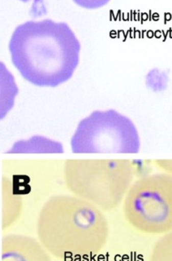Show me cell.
<instances>
[{
  "label": "cell",
  "mask_w": 172,
  "mask_h": 261,
  "mask_svg": "<svg viewBox=\"0 0 172 261\" xmlns=\"http://www.w3.org/2000/svg\"><path fill=\"white\" fill-rule=\"evenodd\" d=\"M19 1L23 2V3H29L31 0H19Z\"/></svg>",
  "instance_id": "12"
},
{
  "label": "cell",
  "mask_w": 172,
  "mask_h": 261,
  "mask_svg": "<svg viewBox=\"0 0 172 261\" xmlns=\"http://www.w3.org/2000/svg\"><path fill=\"white\" fill-rule=\"evenodd\" d=\"M156 163L162 170L172 175V160H156Z\"/></svg>",
  "instance_id": "11"
},
{
  "label": "cell",
  "mask_w": 172,
  "mask_h": 261,
  "mask_svg": "<svg viewBox=\"0 0 172 261\" xmlns=\"http://www.w3.org/2000/svg\"><path fill=\"white\" fill-rule=\"evenodd\" d=\"M78 154H132L139 153L141 139L131 119L116 110H96L80 121L70 138Z\"/></svg>",
  "instance_id": "4"
},
{
  "label": "cell",
  "mask_w": 172,
  "mask_h": 261,
  "mask_svg": "<svg viewBox=\"0 0 172 261\" xmlns=\"http://www.w3.org/2000/svg\"><path fill=\"white\" fill-rule=\"evenodd\" d=\"M134 164L127 159H67L64 180L72 194L104 211L116 208L134 181Z\"/></svg>",
  "instance_id": "3"
},
{
  "label": "cell",
  "mask_w": 172,
  "mask_h": 261,
  "mask_svg": "<svg viewBox=\"0 0 172 261\" xmlns=\"http://www.w3.org/2000/svg\"><path fill=\"white\" fill-rule=\"evenodd\" d=\"M8 153H61L64 147L61 143L44 136H33L19 140L12 144Z\"/></svg>",
  "instance_id": "8"
},
{
  "label": "cell",
  "mask_w": 172,
  "mask_h": 261,
  "mask_svg": "<svg viewBox=\"0 0 172 261\" xmlns=\"http://www.w3.org/2000/svg\"><path fill=\"white\" fill-rule=\"evenodd\" d=\"M12 182L2 181V229L12 226L20 217L22 210L21 196L14 191Z\"/></svg>",
  "instance_id": "7"
},
{
  "label": "cell",
  "mask_w": 172,
  "mask_h": 261,
  "mask_svg": "<svg viewBox=\"0 0 172 261\" xmlns=\"http://www.w3.org/2000/svg\"><path fill=\"white\" fill-rule=\"evenodd\" d=\"M124 216L132 227L149 234L172 231V175H146L133 181L124 199Z\"/></svg>",
  "instance_id": "5"
},
{
  "label": "cell",
  "mask_w": 172,
  "mask_h": 261,
  "mask_svg": "<svg viewBox=\"0 0 172 261\" xmlns=\"http://www.w3.org/2000/svg\"><path fill=\"white\" fill-rule=\"evenodd\" d=\"M109 233L102 210L73 194L49 198L37 221L38 241L49 254L61 260L95 257L105 247Z\"/></svg>",
  "instance_id": "2"
},
{
  "label": "cell",
  "mask_w": 172,
  "mask_h": 261,
  "mask_svg": "<svg viewBox=\"0 0 172 261\" xmlns=\"http://www.w3.org/2000/svg\"><path fill=\"white\" fill-rule=\"evenodd\" d=\"M81 49L68 24L51 19L19 24L9 43L11 61L21 77L45 88L70 81L79 64Z\"/></svg>",
  "instance_id": "1"
},
{
  "label": "cell",
  "mask_w": 172,
  "mask_h": 261,
  "mask_svg": "<svg viewBox=\"0 0 172 261\" xmlns=\"http://www.w3.org/2000/svg\"><path fill=\"white\" fill-rule=\"evenodd\" d=\"M150 261H172V231L156 242Z\"/></svg>",
  "instance_id": "9"
},
{
  "label": "cell",
  "mask_w": 172,
  "mask_h": 261,
  "mask_svg": "<svg viewBox=\"0 0 172 261\" xmlns=\"http://www.w3.org/2000/svg\"><path fill=\"white\" fill-rule=\"evenodd\" d=\"M78 6L87 9H96L106 6L110 0H73Z\"/></svg>",
  "instance_id": "10"
},
{
  "label": "cell",
  "mask_w": 172,
  "mask_h": 261,
  "mask_svg": "<svg viewBox=\"0 0 172 261\" xmlns=\"http://www.w3.org/2000/svg\"><path fill=\"white\" fill-rule=\"evenodd\" d=\"M1 261H52L41 242L30 236L10 234L1 241Z\"/></svg>",
  "instance_id": "6"
}]
</instances>
